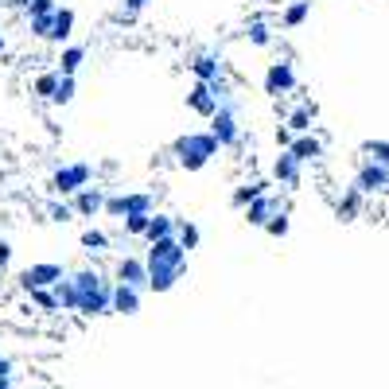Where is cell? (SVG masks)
<instances>
[{
    "mask_svg": "<svg viewBox=\"0 0 389 389\" xmlns=\"http://www.w3.org/2000/svg\"><path fill=\"white\" fill-rule=\"evenodd\" d=\"M148 288L156 292H168L175 280L187 273V249L179 245V238H168V242H156L152 249H148Z\"/></svg>",
    "mask_w": 389,
    "mask_h": 389,
    "instance_id": "6da1fadb",
    "label": "cell"
},
{
    "mask_svg": "<svg viewBox=\"0 0 389 389\" xmlns=\"http://www.w3.org/2000/svg\"><path fill=\"white\" fill-rule=\"evenodd\" d=\"M218 148L222 145L210 133H187V136H179V140H175V148H171V152H175V164H179V168L203 171L210 160L218 156Z\"/></svg>",
    "mask_w": 389,
    "mask_h": 389,
    "instance_id": "7a4b0ae2",
    "label": "cell"
},
{
    "mask_svg": "<svg viewBox=\"0 0 389 389\" xmlns=\"http://www.w3.org/2000/svg\"><path fill=\"white\" fill-rule=\"evenodd\" d=\"M74 284H78V300H82V312H101L105 304H113V288H105V277L97 273V268H82V273H74Z\"/></svg>",
    "mask_w": 389,
    "mask_h": 389,
    "instance_id": "3957f363",
    "label": "cell"
},
{
    "mask_svg": "<svg viewBox=\"0 0 389 389\" xmlns=\"http://www.w3.org/2000/svg\"><path fill=\"white\" fill-rule=\"evenodd\" d=\"M90 179H94V168L90 164H62L55 175H51V191L55 194H78L90 187Z\"/></svg>",
    "mask_w": 389,
    "mask_h": 389,
    "instance_id": "277c9868",
    "label": "cell"
},
{
    "mask_svg": "<svg viewBox=\"0 0 389 389\" xmlns=\"http://www.w3.org/2000/svg\"><path fill=\"white\" fill-rule=\"evenodd\" d=\"M210 136H214L222 148H234V145H238L242 129H238V113H234V101H226V105H222V110L210 117Z\"/></svg>",
    "mask_w": 389,
    "mask_h": 389,
    "instance_id": "5b68a950",
    "label": "cell"
},
{
    "mask_svg": "<svg viewBox=\"0 0 389 389\" xmlns=\"http://www.w3.org/2000/svg\"><path fill=\"white\" fill-rule=\"evenodd\" d=\"M113 218H129V214H152V194L148 191H129V194H113L105 203Z\"/></svg>",
    "mask_w": 389,
    "mask_h": 389,
    "instance_id": "8992f818",
    "label": "cell"
},
{
    "mask_svg": "<svg viewBox=\"0 0 389 389\" xmlns=\"http://www.w3.org/2000/svg\"><path fill=\"white\" fill-rule=\"evenodd\" d=\"M59 280H66V277H62V265H55V261H39V265H27L24 273H20V284H24L27 292L59 284Z\"/></svg>",
    "mask_w": 389,
    "mask_h": 389,
    "instance_id": "52a82bcc",
    "label": "cell"
},
{
    "mask_svg": "<svg viewBox=\"0 0 389 389\" xmlns=\"http://www.w3.org/2000/svg\"><path fill=\"white\" fill-rule=\"evenodd\" d=\"M148 261L145 257H121L117 261V284H129V288H148Z\"/></svg>",
    "mask_w": 389,
    "mask_h": 389,
    "instance_id": "ba28073f",
    "label": "cell"
},
{
    "mask_svg": "<svg viewBox=\"0 0 389 389\" xmlns=\"http://www.w3.org/2000/svg\"><path fill=\"white\" fill-rule=\"evenodd\" d=\"M296 90V71H292V62H273L265 71V94L280 97V94H292Z\"/></svg>",
    "mask_w": 389,
    "mask_h": 389,
    "instance_id": "9c48e42d",
    "label": "cell"
},
{
    "mask_svg": "<svg viewBox=\"0 0 389 389\" xmlns=\"http://www.w3.org/2000/svg\"><path fill=\"white\" fill-rule=\"evenodd\" d=\"M187 110L210 121V117H214V113L222 110V101L214 97V90H210L207 82H194V86H191V94H187Z\"/></svg>",
    "mask_w": 389,
    "mask_h": 389,
    "instance_id": "30bf717a",
    "label": "cell"
},
{
    "mask_svg": "<svg viewBox=\"0 0 389 389\" xmlns=\"http://www.w3.org/2000/svg\"><path fill=\"white\" fill-rule=\"evenodd\" d=\"M105 203H110V194L101 191V187H86V191L74 194V214H82V218H90V214H97V210H105Z\"/></svg>",
    "mask_w": 389,
    "mask_h": 389,
    "instance_id": "8fae6325",
    "label": "cell"
},
{
    "mask_svg": "<svg viewBox=\"0 0 389 389\" xmlns=\"http://www.w3.org/2000/svg\"><path fill=\"white\" fill-rule=\"evenodd\" d=\"M273 179L284 183V187H296V183H300V160L292 156V152H280V156L273 160Z\"/></svg>",
    "mask_w": 389,
    "mask_h": 389,
    "instance_id": "7c38bea8",
    "label": "cell"
},
{
    "mask_svg": "<svg viewBox=\"0 0 389 389\" xmlns=\"http://www.w3.org/2000/svg\"><path fill=\"white\" fill-rule=\"evenodd\" d=\"M277 210H280L277 199H273V194H261V199H253V203L245 207V218H249V226H261V230H265L268 218H273Z\"/></svg>",
    "mask_w": 389,
    "mask_h": 389,
    "instance_id": "4fadbf2b",
    "label": "cell"
},
{
    "mask_svg": "<svg viewBox=\"0 0 389 389\" xmlns=\"http://www.w3.org/2000/svg\"><path fill=\"white\" fill-rule=\"evenodd\" d=\"M386 183H389L386 164H366V168L358 171V179H354V191H381Z\"/></svg>",
    "mask_w": 389,
    "mask_h": 389,
    "instance_id": "5bb4252c",
    "label": "cell"
},
{
    "mask_svg": "<svg viewBox=\"0 0 389 389\" xmlns=\"http://www.w3.org/2000/svg\"><path fill=\"white\" fill-rule=\"evenodd\" d=\"M191 74H194V82H218L222 78V59L218 55H199V59L191 62Z\"/></svg>",
    "mask_w": 389,
    "mask_h": 389,
    "instance_id": "9a60e30c",
    "label": "cell"
},
{
    "mask_svg": "<svg viewBox=\"0 0 389 389\" xmlns=\"http://www.w3.org/2000/svg\"><path fill=\"white\" fill-rule=\"evenodd\" d=\"M179 234V218H171V214H152V226H148V242H168V238H175Z\"/></svg>",
    "mask_w": 389,
    "mask_h": 389,
    "instance_id": "2e32d148",
    "label": "cell"
},
{
    "mask_svg": "<svg viewBox=\"0 0 389 389\" xmlns=\"http://www.w3.org/2000/svg\"><path fill=\"white\" fill-rule=\"evenodd\" d=\"M292 156L300 160V164H312V160H319L323 156V145H319V136H312V133H304V136H296L292 140V148H288Z\"/></svg>",
    "mask_w": 389,
    "mask_h": 389,
    "instance_id": "e0dca14e",
    "label": "cell"
},
{
    "mask_svg": "<svg viewBox=\"0 0 389 389\" xmlns=\"http://www.w3.org/2000/svg\"><path fill=\"white\" fill-rule=\"evenodd\" d=\"M113 308H117L121 316H133L136 308H140V288H129V284H117V288H113Z\"/></svg>",
    "mask_w": 389,
    "mask_h": 389,
    "instance_id": "ac0fdd59",
    "label": "cell"
},
{
    "mask_svg": "<svg viewBox=\"0 0 389 389\" xmlns=\"http://www.w3.org/2000/svg\"><path fill=\"white\" fill-rule=\"evenodd\" d=\"M86 62V47H78V43H71V47H62L59 55V74H66V78H74L78 74V66Z\"/></svg>",
    "mask_w": 389,
    "mask_h": 389,
    "instance_id": "d6986e66",
    "label": "cell"
},
{
    "mask_svg": "<svg viewBox=\"0 0 389 389\" xmlns=\"http://www.w3.org/2000/svg\"><path fill=\"white\" fill-rule=\"evenodd\" d=\"M312 117H316V105H308V101H304L300 110L288 113V121H284V125H288L296 136H304V133H312Z\"/></svg>",
    "mask_w": 389,
    "mask_h": 389,
    "instance_id": "ffe728a7",
    "label": "cell"
},
{
    "mask_svg": "<svg viewBox=\"0 0 389 389\" xmlns=\"http://www.w3.org/2000/svg\"><path fill=\"white\" fill-rule=\"evenodd\" d=\"M261 194H268V183L265 179H253V183H245V187H238L230 203H234V207H249V203L261 199Z\"/></svg>",
    "mask_w": 389,
    "mask_h": 389,
    "instance_id": "44dd1931",
    "label": "cell"
},
{
    "mask_svg": "<svg viewBox=\"0 0 389 389\" xmlns=\"http://www.w3.org/2000/svg\"><path fill=\"white\" fill-rule=\"evenodd\" d=\"M312 16V0H292L288 8H284V16H280V24L284 27H300Z\"/></svg>",
    "mask_w": 389,
    "mask_h": 389,
    "instance_id": "7402d4cb",
    "label": "cell"
},
{
    "mask_svg": "<svg viewBox=\"0 0 389 389\" xmlns=\"http://www.w3.org/2000/svg\"><path fill=\"white\" fill-rule=\"evenodd\" d=\"M74 36V12L71 8H59L55 12V32H51V43H66Z\"/></svg>",
    "mask_w": 389,
    "mask_h": 389,
    "instance_id": "603a6c76",
    "label": "cell"
},
{
    "mask_svg": "<svg viewBox=\"0 0 389 389\" xmlns=\"http://www.w3.org/2000/svg\"><path fill=\"white\" fill-rule=\"evenodd\" d=\"M59 82H62V74L59 71H47V74H39V78H36V86H32V90H36V97L51 101V97L59 94Z\"/></svg>",
    "mask_w": 389,
    "mask_h": 389,
    "instance_id": "cb8c5ba5",
    "label": "cell"
},
{
    "mask_svg": "<svg viewBox=\"0 0 389 389\" xmlns=\"http://www.w3.org/2000/svg\"><path fill=\"white\" fill-rule=\"evenodd\" d=\"M55 296H59V304H66V308H78V304H82V300H78V284H74V277L59 280V284H55Z\"/></svg>",
    "mask_w": 389,
    "mask_h": 389,
    "instance_id": "d4e9b609",
    "label": "cell"
},
{
    "mask_svg": "<svg viewBox=\"0 0 389 389\" xmlns=\"http://www.w3.org/2000/svg\"><path fill=\"white\" fill-rule=\"evenodd\" d=\"M82 249L86 253H105V249H110V238H105L101 230H86L82 234Z\"/></svg>",
    "mask_w": 389,
    "mask_h": 389,
    "instance_id": "484cf974",
    "label": "cell"
},
{
    "mask_svg": "<svg viewBox=\"0 0 389 389\" xmlns=\"http://www.w3.org/2000/svg\"><path fill=\"white\" fill-rule=\"evenodd\" d=\"M148 226H152V214H129V218H125V234H129V238H145Z\"/></svg>",
    "mask_w": 389,
    "mask_h": 389,
    "instance_id": "4316f807",
    "label": "cell"
},
{
    "mask_svg": "<svg viewBox=\"0 0 389 389\" xmlns=\"http://www.w3.org/2000/svg\"><path fill=\"white\" fill-rule=\"evenodd\" d=\"M175 238H179V245L191 253L194 245H199V226H194V222H187V218H179V234H175Z\"/></svg>",
    "mask_w": 389,
    "mask_h": 389,
    "instance_id": "83f0119b",
    "label": "cell"
},
{
    "mask_svg": "<svg viewBox=\"0 0 389 389\" xmlns=\"http://www.w3.org/2000/svg\"><path fill=\"white\" fill-rule=\"evenodd\" d=\"M288 226H292V222H288V210L280 207L277 214H273V218H268L265 234H273V238H284V234H288Z\"/></svg>",
    "mask_w": 389,
    "mask_h": 389,
    "instance_id": "f1b7e54d",
    "label": "cell"
},
{
    "mask_svg": "<svg viewBox=\"0 0 389 389\" xmlns=\"http://www.w3.org/2000/svg\"><path fill=\"white\" fill-rule=\"evenodd\" d=\"M245 36H249V43H253V47H268V39H273V36H268V24H265V20H253Z\"/></svg>",
    "mask_w": 389,
    "mask_h": 389,
    "instance_id": "f546056e",
    "label": "cell"
},
{
    "mask_svg": "<svg viewBox=\"0 0 389 389\" xmlns=\"http://www.w3.org/2000/svg\"><path fill=\"white\" fill-rule=\"evenodd\" d=\"M51 32H55V12L51 16H32V36L51 39Z\"/></svg>",
    "mask_w": 389,
    "mask_h": 389,
    "instance_id": "4dcf8cb0",
    "label": "cell"
},
{
    "mask_svg": "<svg viewBox=\"0 0 389 389\" xmlns=\"http://www.w3.org/2000/svg\"><path fill=\"white\" fill-rule=\"evenodd\" d=\"M71 101H74V78H66V74H62L59 94L51 97V105H71Z\"/></svg>",
    "mask_w": 389,
    "mask_h": 389,
    "instance_id": "1f68e13d",
    "label": "cell"
},
{
    "mask_svg": "<svg viewBox=\"0 0 389 389\" xmlns=\"http://www.w3.org/2000/svg\"><path fill=\"white\" fill-rule=\"evenodd\" d=\"M148 4H152V0H125V8H121V20H125V24H133V20H136V16H140V12H145Z\"/></svg>",
    "mask_w": 389,
    "mask_h": 389,
    "instance_id": "d6a6232c",
    "label": "cell"
},
{
    "mask_svg": "<svg viewBox=\"0 0 389 389\" xmlns=\"http://www.w3.org/2000/svg\"><path fill=\"white\" fill-rule=\"evenodd\" d=\"M358 194H362V191H351V194H347V199L339 203V218H342V222H351V218H354V210H358Z\"/></svg>",
    "mask_w": 389,
    "mask_h": 389,
    "instance_id": "836d02e7",
    "label": "cell"
},
{
    "mask_svg": "<svg viewBox=\"0 0 389 389\" xmlns=\"http://www.w3.org/2000/svg\"><path fill=\"white\" fill-rule=\"evenodd\" d=\"M51 12H59L55 0H32V4H27V16H51Z\"/></svg>",
    "mask_w": 389,
    "mask_h": 389,
    "instance_id": "e575fe53",
    "label": "cell"
},
{
    "mask_svg": "<svg viewBox=\"0 0 389 389\" xmlns=\"http://www.w3.org/2000/svg\"><path fill=\"white\" fill-rule=\"evenodd\" d=\"M51 218H55V222H71L74 218V207H71V203H55V207H51Z\"/></svg>",
    "mask_w": 389,
    "mask_h": 389,
    "instance_id": "d590c367",
    "label": "cell"
},
{
    "mask_svg": "<svg viewBox=\"0 0 389 389\" xmlns=\"http://www.w3.org/2000/svg\"><path fill=\"white\" fill-rule=\"evenodd\" d=\"M366 152L374 156V164H389V145H366Z\"/></svg>",
    "mask_w": 389,
    "mask_h": 389,
    "instance_id": "8d00e7d4",
    "label": "cell"
},
{
    "mask_svg": "<svg viewBox=\"0 0 389 389\" xmlns=\"http://www.w3.org/2000/svg\"><path fill=\"white\" fill-rule=\"evenodd\" d=\"M292 140H296V133H292L288 125H280V129H277V145L284 148V152H288V148H292Z\"/></svg>",
    "mask_w": 389,
    "mask_h": 389,
    "instance_id": "74e56055",
    "label": "cell"
},
{
    "mask_svg": "<svg viewBox=\"0 0 389 389\" xmlns=\"http://www.w3.org/2000/svg\"><path fill=\"white\" fill-rule=\"evenodd\" d=\"M32 296H36V300H39V304H43V308H55V300H59V296H51L47 288H36V292H32Z\"/></svg>",
    "mask_w": 389,
    "mask_h": 389,
    "instance_id": "f35d334b",
    "label": "cell"
},
{
    "mask_svg": "<svg viewBox=\"0 0 389 389\" xmlns=\"http://www.w3.org/2000/svg\"><path fill=\"white\" fill-rule=\"evenodd\" d=\"M8 261H12V242H4V238H0V268L8 265Z\"/></svg>",
    "mask_w": 389,
    "mask_h": 389,
    "instance_id": "ab89813d",
    "label": "cell"
},
{
    "mask_svg": "<svg viewBox=\"0 0 389 389\" xmlns=\"http://www.w3.org/2000/svg\"><path fill=\"white\" fill-rule=\"evenodd\" d=\"M4 4H12V8H27L32 0H4Z\"/></svg>",
    "mask_w": 389,
    "mask_h": 389,
    "instance_id": "60d3db41",
    "label": "cell"
},
{
    "mask_svg": "<svg viewBox=\"0 0 389 389\" xmlns=\"http://www.w3.org/2000/svg\"><path fill=\"white\" fill-rule=\"evenodd\" d=\"M0 51H4V36H0Z\"/></svg>",
    "mask_w": 389,
    "mask_h": 389,
    "instance_id": "b9f144b4",
    "label": "cell"
}]
</instances>
